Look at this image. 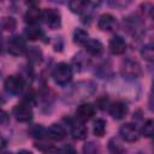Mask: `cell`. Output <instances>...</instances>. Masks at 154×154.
<instances>
[{
    "label": "cell",
    "mask_w": 154,
    "mask_h": 154,
    "mask_svg": "<svg viewBox=\"0 0 154 154\" xmlns=\"http://www.w3.org/2000/svg\"><path fill=\"white\" fill-rule=\"evenodd\" d=\"M52 77H53V81L57 84L65 85L72 78V69L67 63H59L53 69Z\"/></svg>",
    "instance_id": "obj_1"
},
{
    "label": "cell",
    "mask_w": 154,
    "mask_h": 154,
    "mask_svg": "<svg viewBox=\"0 0 154 154\" xmlns=\"http://www.w3.org/2000/svg\"><path fill=\"white\" fill-rule=\"evenodd\" d=\"M24 85H25V82H24L23 77L18 76V75L8 76L5 79V83H4L5 90L10 94H13V95H17V94L22 93V90L24 89Z\"/></svg>",
    "instance_id": "obj_2"
},
{
    "label": "cell",
    "mask_w": 154,
    "mask_h": 154,
    "mask_svg": "<svg viewBox=\"0 0 154 154\" xmlns=\"http://www.w3.org/2000/svg\"><path fill=\"white\" fill-rule=\"evenodd\" d=\"M13 116L18 122L25 123L32 118V109L28 101H22L13 108Z\"/></svg>",
    "instance_id": "obj_3"
},
{
    "label": "cell",
    "mask_w": 154,
    "mask_h": 154,
    "mask_svg": "<svg viewBox=\"0 0 154 154\" xmlns=\"http://www.w3.org/2000/svg\"><path fill=\"white\" fill-rule=\"evenodd\" d=\"M42 19L51 29H58L61 25L60 12L55 8H45L42 11Z\"/></svg>",
    "instance_id": "obj_4"
},
{
    "label": "cell",
    "mask_w": 154,
    "mask_h": 154,
    "mask_svg": "<svg viewBox=\"0 0 154 154\" xmlns=\"http://www.w3.org/2000/svg\"><path fill=\"white\" fill-rule=\"evenodd\" d=\"M26 43L19 35L12 36L7 42V51L12 55H22L26 52Z\"/></svg>",
    "instance_id": "obj_5"
},
{
    "label": "cell",
    "mask_w": 154,
    "mask_h": 154,
    "mask_svg": "<svg viewBox=\"0 0 154 154\" xmlns=\"http://www.w3.org/2000/svg\"><path fill=\"white\" fill-rule=\"evenodd\" d=\"M119 135L126 142H135L140 137V131H138V129H137V126L135 124L126 123V124H124V125L120 126Z\"/></svg>",
    "instance_id": "obj_6"
},
{
    "label": "cell",
    "mask_w": 154,
    "mask_h": 154,
    "mask_svg": "<svg viewBox=\"0 0 154 154\" xmlns=\"http://www.w3.org/2000/svg\"><path fill=\"white\" fill-rule=\"evenodd\" d=\"M122 73L128 78H137L141 76L142 71H141V66L138 65L137 61L128 59L126 61H124V64L122 66Z\"/></svg>",
    "instance_id": "obj_7"
},
{
    "label": "cell",
    "mask_w": 154,
    "mask_h": 154,
    "mask_svg": "<svg viewBox=\"0 0 154 154\" xmlns=\"http://www.w3.org/2000/svg\"><path fill=\"white\" fill-rule=\"evenodd\" d=\"M94 113H95V107L91 103H88V102L81 103L76 109V119L84 123V122L90 120Z\"/></svg>",
    "instance_id": "obj_8"
},
{
    "label": "cell",
    "mask_w": 154,
    "mask_h": 154,
    "mask_svg": "<svg viewBox=\"0 0 154 154\" xmlns=\"http://www.w3.org/2000/svg\"><path fill=\"white\" fill-rule=\"evenodd\" d=\"M69 126L71 130V135L75 140H84L87 137L88 129L82 122L69 119Z\"/></svg>",
    "instance_id": "obj_9"
},
{
    "label": "cell",
    "mask_w": 154,
    "mask_h": 154,
    "mask_svg": "<svg viewBox=\"0 0 154 154\" xmlns=\"http://www.w3.org/2000/svg\"><path fill=\"white\" fill-rule=\"evenodd\" d=\"M108 49L112 54L120 55L126 51V42L122 36L114 35L108 42Z\"/></svg>",
    "instance_id": "obj_10"
},
{
    "label": "cell",
    "mask_w": 154,
    "mask_h": 154,
    "mask_svg": "<svg viewBox=\"0 0 154 154\" xmlns=\"http://www.w3.org/2000/svg\"><path fill=\"white\" fill-rule=\"evenodd\" d=\"M116 25H117L116 17L112 16L111 13H103V14H101L99 17L97 26L102 31H112L116 28Z\"/></svg>",
    "instance_id": "obj_11"
},
{
    "label": "cell",
    "mask_w": 154,
    "mask_h": 154,
    "mask_svg": "<svg viewBox=\"0 0 154 154\" xmlns=\"http://www.w3.org/2000/svg\"><path fill=\"white\" fill-rule=\"evenodd\" d=\"M108 111L114 119H123L128 114V106L122 101H117L109 105Z\"/></svg>",
    "instance_id": "obj_12"
},
{
    "label": "cell",
    "mask_w": 154,
    "mask_h": 154,
    "mask_svg": "<svg viewBox=\"0 0 154 154\" xmlns=\"http://www.w3.org/2000/svg\"><path fill=\"white\" fill-rule=\"evenodd\" d=\"M46 134H47V136L49 138H52L54 141H61V140H64L66 137V130H65V128L63 125H60V124H57V123L52 124L46 130Z\"/></svg>",
    "instance_id": "obj_13"
},
{
    "label": "cell",
    "mask_w": 154,
    "mask_h": 154,
    "mask_svg": "<svg viewBox=\"0 0 154 154\" xmlns=\"http://www.w3.org/2000/svg\"><path fill=\"white\" fill-rule=\"evenodd\" d=\"M40 19H42V11L36 6L29 7L24 14V20L29 25H36Z\"/></svg>",
    "instance_id": "obj_14"
},
{
    "label": "cell",
    "mask_w": 154,
    "mask_h": 154,
    "mask_svg": "<svg viewBox=\"0 0 154 154\" xmlns=\"http://www.w3.org/2000/svg\"><path fill=\"white\" fill-rule=\"evenodd\" d=\"M83 46L85 47V51L91 55H100L103 51L102 43L96 38H88Z\"/></svg>",
    "instance_id": "obj_15"
},
{
    "label": "cell",
    "mask_w": 154,
    "mask_h": 154,
    "mask_svg": "<svg viewBox=\"0 0 154 154\" xmlns=\"http://www.w3.org/2000/svg\"><path fill=\"white\" fill-rule=\"evenodd\" d=\"M24 35L30 41H37V40H41L45 36V32L41 28H38L36 25H29V26L25 28Z\"/></svg>",
    "instance_id": "obj_16"
},
{
    "label": "cell",
    "mask_w": 154,
    "mask_h": 154,
    "mask_svg": "<svg viewBox=\"0 0 154 154\" xmlns=\"http://www.w3.org/2000/svg\"><path fill=\"white\" fill-rule=\"evenodd\" d=\"M0 28L5 31H13L17 28V20L11 16H5L0 19Z\"/></svg>",
    "instance_id": "obj_17"
},
{
    "label": "cell",
    "mask_w": 154,
    "mask_h": 154,
    "mask_svg": "<svg viewBox=\"0 0 154 154\" xmlns=\"http://www.w3.org/2000/svg\"><path fill=\"white\" fill-rule=\"evenodd\" d=\"M88 7V2L87 1H82V0H72L69 2V8L71 10V12L81 14L83 13Z\"/></svg>",
    "instance_id": "obj_18"
},
{
    "label": "cell",
    "mask_w": 154,
    "mask_h": 154,
    "mask_svg": "<svg viewBox=\"0 0 154 154\" xmlns=\"http://www.w3.org/2000/svg\"><path fill=\"white\" fill-rule=\"evenodd\" d=\"M26 54L32 64H37L42 60V52L37 47H29V49H26Z\"/></svg>",
    "instance_id": "obj_19"
},
{
    "label": "cell",
    "mask_w": 154,
    "mask_h": 154,
    "mask_svg": "<svg viewBox=\"0 0 154 154\" xmlns=\"http://www.w3.org/2000/svg\"><path fill=\"white\" fill-rule=\"evenodd\" d=\"M89 38V35L88 32L82 29V28H77L75 31H73V41L78 45H84L85 41Z\"/></svg>",
    "instance_id": "obj_20"
},
{
    "label": "cell",
    "mask_w": 154,
    "mask_h": 154,
    "mask_svg": "<svg viewBox=\"0 0 154 154\" xmlns=\"http://www.w3.org/2000/svg\"><path fill=\"white\" fill-rule=\"evenodd\" d=\"M28 134H29L31 137H35V138L41 140L42 136L46 135V129H45L42 125H37V124H35V125H31V126L29 128Z\"/></svg>",
    "instance_id": "obj_21"
},
{
    "label": "cell",
    "mask_w": 154,
    "mask_h": 154,
    "mask_svg": "<svg viewBox=\"0 0 154 154\" xmlns=\"http://www.w3.org/2000/svg\"><path fill=\"white\" fill-rule=\"evenodd\" d=\"M94 135L97 137H102L105 135L106 131V122L103 119H96L94 123V128H93Z\"/></svg>",
    "instance_id": "obj_22"
},
{
    "label": "cell",
    "mask_w": 154,
    "mask_h": 154,
    "mask_svg": "<svg viewBox=\"0 0 154 154\" xmlns=\"http://www.w3.org/2000/svg\"><path fill=\"white\" fill-rule=\"evenodd\" d=\"M35 147H36L38 150L43 152V153H51V152L54 150V146H53L52 143L47 142V141H43L42 138L35 142Z\"/></svg>",
    "instance_id": "obj_23"
},
{
    "label": "cell",
    "mask_w": 154,
    "mask_h": 154,
    "mask_svg": "<svg viewBox=\"0 0 154 154\" xmlns=\"http://www.w3.org/2000/svg\"><path fill=\"white\" fill-rule=\"evenodd\" d=\"M108 149L111 150V153L113 154H123L124 153V147L116 140V138H112L109 142H108Z\"/></svg>",
    "instance_id": "obj_24"
},
{
    "label": "cell",
    "mask_w": 154,
    "mask_h": 154,
    "mask_svg": "<svg viewBox=\"0 0 154 154\" xmlns=\"http://www.w3.org/2000/svg\"><path fill=\"white\" fill-rule=\"evenodd\" d=\"M153 131H154V123L152 119H148L147 122H144V124L142 126V134L146 137H152Z\"/></svg>",
    "instance_id": "obj_25"
},
{
    "label": "cell",
    "mask_w": 154,
    "mask_h": 154,
    "mask_svg": "<svg viewBox=\"0 0 154 154\" xmlns=\"http://www.w3.org/2000/svg\"><path fill=\"white\" fill-rule=\"evenodd\" d=\"M141 55H142L146 60L152 61V60H153V58H154L153 46H152V45H146V46L142 48V51H141Z\"/></svg>",
    "instance_id": "obj_26"
},
{
    "label": "cell",
    "mask_w": 154,
    "mask_h": 154,
    "mask_svg": "<svg viewBox=\"0 0 154 154\" xmlns=\"http://www.w3.org/2000/svg\"><path fill=\"white\" fill-rule=\"evenodd\" d=\"M73 63H75V65L76 66H78V67H82L81 70H83L84 69V66H83V64L82 63H84V65H88L89 64V60L82 54V53H79V54H77L75 58H73Z\"/></svg>",
    "instance_id": "obj_27"
},
{
    "label": "cell",
    "mask_w": 154,
    "mask_h": 154,
    "mask_svg": "<svg viewBox=\"0 0 154 154\" xmlns=\"http://www.w3.org/2000/svg\"><path fill=\"white\" fill-rule=\"evenodd\" d=\"M55 154H76V150L71 144H64L57 149Z\"/></svg>",
    "instance_id": "obj_28"
},
{
    "label": "cell",
    "mask_w": 154,
    "mask_h": 154,
    "mask_svg": "<svg viewBox=\"0 0 154 154\" xmlns=\"http://www.w3.org/2000/svg\"><path fill=\"white\" fill-rule=\"evenodd\" d=\"M97 150H99V147L94 142H90V143H88V144L84 146V153L85 154H96Z\"/></svg>",
    "instance_id": "obj_29"
},
{
    "label": "cell",
    "mask_w": 154,
    "mask_h": 154,
    "mask_svg": "<svg viewBox=\"0 0 154 154\" xmlns=\"http://www.w3.org/2000/svg\"><path fill=\"white\" fill-rule=\"evenodd\" d=\"M96 105H97V107H99V108L105 109V108L108 106V99H107V97L103 95V96H101V97H99V99H97Z\"/></svg>",
    "instance_id": "obj_30"
},
{
    "label": "cell",
    "mask_w": 154,
    "mask_h": 154,
    "mask_svg": "<svg viewBox=\"0 0 154 154\" xmlns=\"http://www.w3.org/2000/svg\"><path fill=\"white\" fill-rule=\"evenodd\" d=\"M8 122V116L5 111L0 109V124H6Z\"/></svg>",
    "instance_id": "obj_31"
},
{
    "label": "cell",
    "mask_w": 154,
    "mask_h": 154,
    "mask_svg": "<svg viewBox=\"0 0 154 154\" xmlns=\"http://www.w3.org/2000/svg\"><path fill=\"white\" fill-rule=\"evenodd\" d=\"M6 144H7L6 140H5L2 136H0V150H1V149H4V148L6 147Z\"/></svg>",
    "instance_id": "obj_32"
},
{
    "label": "cell",
    "mask_w": 154,
    "mask_h": 154,
    "mask_svg": "<svg viewBox=\"0 0 154 154\" xmlns=\"http://www.w3.org/2000/svg\"><path fill=\"white\" fill-rule=\"evenodd\" d=\"M17 154H32L31 152H29V150H25V149H23V150H19Z\"/></svg>",
    "instance_id": "obj_33"
},
{
    "label": "cell",
    "mask_w": 154,
    "mask_h": 154,
    "mask_svg": "<svg viewBox=\"0 0 154 154\" xmlns=\"http://www.w3.org/2000/svg\"><path fill=\"white\" fill-rule=\"evenodd\" d=\"M2 48V36H1V32H0V51Z\"/></svg>",
    "instance_id": "obj_34"
},
{
    "label": "cell",
    "mask_w": 154,
    "mask_h": 154,
    "mask_svg": "<svg viewBox=\"0 0 154 154\" xmlns=\"http://www.w3.org/2000/svg\"><path fill=\"white\" fill-rule=\"evenodd\" d=\"M0 154H11V153H7V152H4V153H0Z\"/></svg>",
    "instance_id": "obj_35"
}]
</instances>
